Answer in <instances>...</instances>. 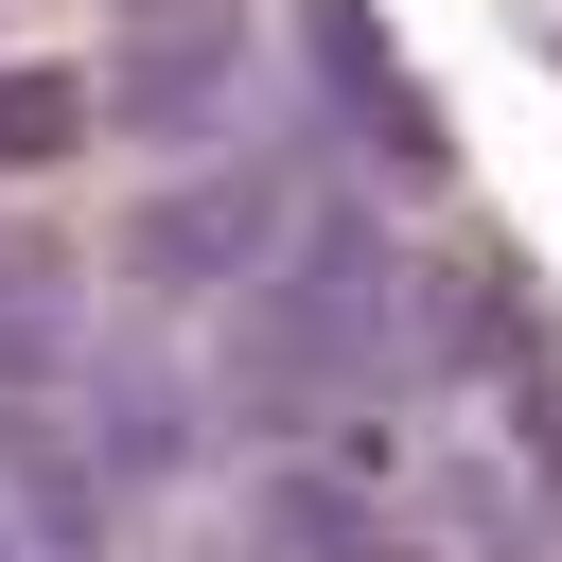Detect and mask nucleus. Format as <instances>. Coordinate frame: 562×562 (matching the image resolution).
Returning <instances> with one entry per match:
<instances>
[{
	"mask_svg": "<svg viewBox=\"0 0 562 562\" xmlns=\"http://www.w3.org/2000/svg\"><path fill=\"white\" fill-rule=\"evenodd\" d=\"M70 123H88L70 70H0V158H70Z\"/></svg>",
	"mask_w": 562,
	"mask_h": 562,
	"instance_id": "f257e3e1",
	"label": "nucleus"
}]
</instances>
